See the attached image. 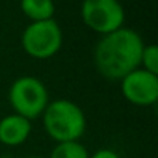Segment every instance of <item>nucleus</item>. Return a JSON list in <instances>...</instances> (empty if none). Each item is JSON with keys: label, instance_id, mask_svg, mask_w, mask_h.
<instances>
[{"label": "nucleus", "instance_id": "nucleus-5", "mask_svg": "<svg viewBox=\"0 0 158 158\" xmlns=\"http://www.w3.org/2000/svg\"><path fill=\"white\" fill-rule=\"evenodd\" d=\"M81 17L92 31L104 36L124 27L126 13L119 0H82Z\"/></svg>", "mask_w": 158, "mask_h": 158}, {"label": "nucleus", "instance_id": "nucleus-7", "mask_svg": "<svg viewBox=\"0 0 158 158\" xmlns=\"http://www.w3.org/2000/svg\"><path fill=\"white\" fill-rule=\"evenodd\" d=\"M31 129L33 124L30 119L17 113L6 115L0 119V143L10 147L20 146L30 138Z\"/></svg>", "mask_w": 158, "mask_h": 158}, {"label": "nucleus", "instance_id": "nucleus-3", "mask_svg": "<svg viewBox=\"0 0 158 158\" xmlns=\"http://www.w3.org/2000/svg\"><path fill=\"white\" fill-rule=\"evenodd\" d=\"M8 101L14 113L33 121L42 116L50 102V95L45 84L34 76H20L11 84Z\"/></svg>", "mask_w": 158, "mask_h": 158}, {"label": "nucleus", "instance_id": "nucleus-4", "mask_svg": "<svg viewBox=\"0 0 158 158\" xmlns=\"http://www.w3.org/2000/svg\"><path fill=\"white\" fill-rule=\"evenodd\" d=\"M62 30L54 19L31 22L22 33V48L33 59L45 60L62 48Z\"/></svg>", "mask_w": 158, "mask_h": 158}, {"label": "nucleus", "instance_id": "nucleus-12", "mask_svg": "<svg viewBox=\"0 0 158 158\" xmlns=\"http://www.w3.org/2000/svg\"><path fill=\"white\" fill-rule=\"evenodd\" d=\"M23 158H44V156H36V155H31V156H23Z\"/></svg>", "mask_w": 158, "mask_h": 158}, {"label": "nucleus", "instance_id": "nucleus-2", "mask_svg": "<svg viewBox=\"0 0 158 158\" xmlns=\"http://www.w3.org/2000/svg\"><path fill=\"white\" fill-rule=\"evenodd\" d=\"M42 123L47 135L56 143L79 141L87 127L84 110L64 98L48 102L42 113Z\"/></svg>", "mask_w": 158, "mask_h": 158}, {"label": "nucleus", "instance_id": "nucleus-1", "mask_svg": "<svg viewBox=\"0 0 158 158\" xmlns=\"http://www.w3.org/2000/svg\"><path fill=\"white\" fill-rule=\"evenodd\" d=\"M141 36L126 27L101 36L93 50V62L101 76L110 81H121L130 71L139 68L144 48Z\"/></svg>", "mask_w": 158, "mask_h": 158}, {"label": "nucleus", "instance_id": "nucleus-11", "mask_svg": "<svg viewBox=\"0 0 158 158\" xmlns=\"http://www.w3.org/2000/svg\"><path fill=\"white\" fill-rule=\"evenodd\" d=\"M89 158H119V155L112 149H99L93 155H90Z\"/></svg>", "mask_w": 158, "mask_h": 158}, {"label": "nucleus", "instance_id": "nucleus-10", "mask_svg": "<svg viewBox=\"0 0 158 158\" xmlns=\"http://www.w3.org/2000/svg\"><path fill=\"white\" fill-rule=\"evenodd\" d=\"M139 68L149 73L158 74V47L155 44L144 45L141 59H139Z\"/></svg>", "mask_w": 158, "mask_h": 158}, {"label": "nucleus", "instance_id": "nucleus-6", "mask_svg": "<svg viewBox=\"0 0 158 158\" xmlns=\"http://www.w3.org/2000/svg\"><path fill=\"white\" fill-rule=\"evenodd\" d=\"M121 92L133 106H153L158 101V74L136 68L121 79Z\"/></svg>", "mask_w": 158, "mask_h": 158}, {"label": "nucleus", "instance_id": "nucleus-9", "mask_svg": "<svg viewBox=\"0 0 158 158\" xmlns=\"http://www.w3.org/2000/svg\"><path fill=\"white\" fill-rule=\"evenodd\" d=\"M89 150L79 141H67L57 143L51 150L50 158H89Z\"/></svg>", "mask_w": 158, "mask_h": 158}, {"label": "nucleus", "instance_id": "nucleus-8", "mask_svg": "<svg viewBox=\"0 0 158 158\" xmlns=\"http://www.w3.org/2000/svg\"><path fill=\"white\" fill-rule=\"evenodd\" d=\"M20 10L31 22L53 19L56 6L53 0H20Z\"/></svg>", "mask_w": 158, "mask_h": 158}]
</instances>
